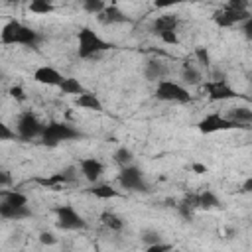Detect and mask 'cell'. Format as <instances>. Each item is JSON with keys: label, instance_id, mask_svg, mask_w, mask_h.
Masks as SVG:
<instances>
[{"label": "cell", "instance_id": "19", "mask_svg": "<svg viewBox=\"0 0 252 252\" xmlns=\"http://www.w3.org/2000/svg\"><path fill=\"white\" fill-rule=\"evenodd\" d=\"M59 91L63 93V94H83V93H87L85 91V87L79 83V79H75V77H63V81L59 83Z\"/></svg>", "mask_w": 252, "mask_h": 252}, {"label": "cell", "instance_id": "35", "mask_svg": "<svg viewBox=\"0 0 252 252\" xmlns=\"http://www.w3.org/2000/svg\"><path fill=\"white\" fill-rule=\"evenodd\" d=\"M224 8H230V10H248V2L246 0H230L224 4Z\"/></svg>", "mask_w": 252, "mask_h": 252}, {"label": "cell", "instance_id": "38", "mask_svg": "<svg viewBox=\"0 0 252 252\" xmlns=\"http://www.w3.org/2000/svg\"><path fill=\"white\" fill-rule=\"evenodd\" d=\"M169 250H171V246H169V244H163V242L152 244V246L146 248V252H169Z\"/></svg>", "mask_w": 252, "mask_h": 252}, {"label": "cell", "instance_id": "13", "mask_svg": "<svg viewBox=\"0 0 252 252\" xmlns=\"http://www.w3.org/2000/svg\"><path fill=\"white\" fill-rule=\"evenodd\" d=\"M33 81H35V83H39V85L59 87V83L63 81V75H61L57 69L43 65V67H37V69L33 71Z\"/></svg>", "mask_w": 252, "mask_h": 252}, {"label": "cell", "instance_id": "21", "mask_svg": "<svg viewBox=\"0 0 252 252\" xmlns=\"http://www.w3.org/2000/svg\"><path fill=\"white\" fill-rule=\"evenodd\" d=\"M222 207V203H220V199L213 193V191H203V193H199V209H205V211H209V209H220Z\"/></svg>", "mask_w": 252, "mask_h": 252}, {"label": "cell", "instance_id": "24", "mask_svg": "<svg viewBox=\"0 0 252 252\" xmlns=\"http://www.w3.org/2000/svg\"><path fill=\"white\" fill-rule=\"evenodd\" d=\"M91 193H93L96 199H116V197H120V191H118V189H114V187H110V185H104V183L93 185V187H91Z\"/></svg>", "mask_w": 252, "mask_h": 252}, {"label": "cell", "instance_id": "45", "mask_svg": "<svg viewBox=\"0 0 252 252\" xmlns=\"http://www.w3.org/2000/svg\"><path fill=\"white\" fill-rule=\"evenodd\" d=\"M94 252H100V250H94Z\"/></svg>", "mask_w": 252, "mask_h": 252}, {"label": "cell", "instance_id": "22", "mask_svg": "<svg viewBox=\"0 0 252 252\" xmlns=\"http://www.w3.org/2000/svg\"><path fill=\"white\" fill-rule=\"evenodd\" d=\"M181 79L187 83V85H199L203 75L197 67H193L191 63H183V69H181Z\"/></svg>", "mask_w": 252, "mask_h": 252}, {"label": "cell", "instance_id": "1", "mask_svg": "<svg viewBox=\"0 0 252 252\" xmlns=\"http://www.w3.org/2000/svg\"><path fill=\"white\" fill-rule=\"evenodd\" d=\"M41 41V35L32 30L30 26L18 22V20H8L2 30H0V43L2 45H28V47H37Z\"/></svg>", "mask_w": 252, "mask_h": 252}, {"label": "cell", "instance_id": "10", "mask_svg": "<svg viewBox=\"0 0 252 252\" xmlns=\"http://www.w3.org/2000/svg\"><path fill=\"white\" fill-rule=\"evenodd\" d=\"M77 179V169L75 167H65L63 171H57L49 177H35L33 181L45 189H51V191H59L63 185L67 183H73Z\"/></svg>", "mask_w": 252, "mask_h": 252}, {"label": "cell", "instance_id": "33", "mask_svg": "<svg viewBox=\"0 0 252 252\" xmlns=\"http://www.w3.org/2000/svg\"><path fill=\"white\" fill-rule=\"evenodd\" d=\"M181 203L195 211V209H199V195H197V193H189V195H185V199H183Z\"/></svg>", "mask_w": 252, "mask_h": 252}, {"label": "cell", "instance_id": "17", "mask_svg": "<svg viewBox=\"0 0 252 252\" xmlns=\"http://www.w3.org/2000/svg\"><path fill=\"white\" fill-rule=\"evenodd\" d=\"M224 118L230 120V122H234V124L248 126L252 122V110L248 106H232V108H228V114Z\"/></svg>", "mask_w": 252, "mask_h": 252}, {"label": "cell", "instance_id": "41", "mask_svg": "<svg viewBox=\"0 0 252 252\" xmlns=\"http://www.w3.org/2000/svg\"><path fill=\"white\" fill-rule=\"evenodd\" d=\"M191 169H193L195 173H207V165H203V163H193Z\"/></svg>", "mask_w": 252, "mask_h": 252}, {"label": "cell", "instance_id": "4", "mask_svg": "<svg viewBox=\"0 0 252 252\" xmlns=\"http://www.w3.org/2000/svg\"><path fill=\"white\" fill-rule=\"evenodd\" d=\"M156 98L159 100H165V102H191V94L189 91L175 83V81H169V79H161L158 81V87H156Z\"/></svg>", "mask_w": 252, "mask_h": 252}, {"label": "cell", "instance_id": "6", "mask_svg": "<svg viewBox=\"0 0 252 252\" xmlns=\"http://www.w3.org/2000/svg\"><path fill=\"white\" fill-rule=\"evenodd\" d=\"M57 215V226L63 230H83L87 228V220L73 205H61L55 209Z\"/></svg>", "mask_w": 252, "mask_h": 252}, {"label": "cell", "instance_id": "28", "mask_svg": "<svg viewBox=\"0 0 252 252\" xmlns=\"http://www.w3.org/2000/svg\"><path fill=\"white\" fill-rule=\"evenodd\" d=\"M104 8H106V4L102 0H85L83 2V10L89 14H94V16H98Z\"/></svg>", "mask_w": 252, "mask_h": 252}, {"label": "cell", "instance_id": "15", "mask_svg": "<svg viewBox=\"0 0 252 252\" xmlns=\"http://www.w3.org/2000/svg\"><path fill=\"white\" fill-rule=\"evenodd\" d=\"M98 22L100 24H104V26H112V24H124V22H128V16L116 6V4H112V6H106L98 16Z\"/></svg>", "mask_w": 252, "mask_h": 252}, {"label": "cell", "instance_id": "20", "mask_svg": "<svg viewBox=\"0 0 252 252\" xmlns=\"http://www.w3.org/2000/svg\"><path fill=\"white\" fill-rule=\"evenodd\" d=\"M144 75H146L148 81H158V79L161 81L163 75H165V67H163V63H159L156 59H150L144 67Z\"/></svg>", "mask_w": 252, "mask_h": 252}, {"label": "cell", "instance_id": "25", "mask_svg": "<svg viewBox=\"0 0 252 252\" xmlns=\"http://www.w3.org/2000/svg\"><path fill=\"white\" fill-rule=\"evenodd\" d=\"M2 195H4V203L12 207H28V197L20 191H2Z\"/></svg>", "mask_w": 252, "mask_h": 252}, {"label": "cell", "instance_id": "7", "mask_svg": "<svg viewBox=\"0 0 252 252\" xmlns=\"http://www.w3.org/2000/svg\"><path fill=\"white\" fill-rule=\"evenodd\" d=\"M197 128H199L201 134H215V132H224V130H234V128H248V126L234 124V122L226 120L220 112H211V114H207L205 118L199 120Z\"/></svg>", "mask_w": 252, "mask_h": 252}, {"label": "cell", "instance_id": "31", "mask_svg": "<svg viewBox=\"0 0 252 252\" xmlns=\"http://www.w3.org/2000/svg\"><path fill=\"white\" fill-rule=\"evenodd\" d=\"M142 242H146L148 246L159 244V242H161V236H159V232H156V230H144V232H142Z\"/></svg>", "mask_w": 252, "mask_h": 252}, {"label": "cell", "instance_id": "42", "mask_svg": "<svg viewBox=\"0 0 252 252\" xmlns=\"http://www.w3.org/2000/svg\"><path fill=\"white\" fill-rule=\"evenodd\" d=\"M242 191H244V193H250V191H252V177H248V179L244 181V185H242Z\"/></svg>", "mask_w": 252, "mask_h": 252}, {"label": "cell", "instance_id": "27", "mask_svg": "<svg viewBox=\"0 0 252 252\" xmlns=\"http://www.w3.org/2000/svg\"><path fill=\"white\" fill-rule=\"evenodd\" d=\"M132 159H134V154H132L126 146H122V148H118V150L114 152V161H116V163H120L122 167L132 165Z\"/></svg>", "mask_w": 252, "mask_h": 252}, {"label": "cell", "instance_id": "23", "mask_svg": "<svg viewBox=\"0 0 252 252\" xmlns=\"http://www.w3.org/2000/svg\"><path fill=\"white\" fill-rule=\"evenodd\" d=\"M100 220H102V224H104L108 230L118 232V230H122V228H124V220H122L118 215H114L112 211H104V213L100 215Z\"/></svg>", "mask_w": 252, "mask_h": 252}, {"label": "cell", "instance_id": "12", "mask_svg": "<svg viewBox=\"0 0 252 252\" xmlns=\"http://www.w3.org/2000/svg\"><path fill=\"white\" fill-rule=\"evenodd\" d=\"M79 167H81L83 177H85L87 181H91V183L98 181L100 175L104 173V165H102V161L96 159V158H85V159H81V161H79Z\"/></svg>", "mask_w": 252, "mask_h": 252}, {"label": "cell", "instance_id": "44", "mask_svg": "<svg viewBox=\"0 0 252 252\" xmlns=\"http://www.w3.org/2000/svg\"><path fill=\"white\" fill-rule=\"evenodd\" d=\"M169 252H179V250H173V248H171V250H169Z\"/></svg>", "mask_w": 252, "mask_h": 252}, {"label": "cell", "instance_id": "11", "mask_svg": "<svg viewBox=\"0 0 252 252\" xmlns=\"http://www.w3.org/2000/svg\"><path fill=\"white\" fill-rule=\"evenodd\" d=\"M205 91H207V96L211 100H230V98H236L238 93L224 81V79H215V81H207L205 83Z\"/></svg>", "mask_w": 252, "mask_h": 252}, {"label": "cell", "instance_id": "9", "mask_svg": "<svg viewBox=\"0 0 252 252\" xmlns=\"http://www.w3.org/2000/svg\"><path fill=\"white\" fill-rule=\"evenodd\" d=\"M250 10H230V8H220L213 14V22L219 28H232L236 24H244L246 20H250Z\"/></svg>", "mask_w": 252, "mask_h": 252}, {"label": "cell", "instance_id": "37", "mask_svg": "<svg viewBox=\"0 0 252 252\" xmlns=\"http://www.w3.org/2000/svg\"><path fill=\"white\" fill-rule=\"evenodd\" d=\"M177 209H179V213H181V217H183L185 220H193V213H195L193 209H189V207H187V205H183V203H179V205H177Z\"/></svg>", "mask_w": 252, "mask_h": 252}, {"label": "cell", "instance_id": "46", "mask_svg": "<svg viewBox=\"0 0 252 252\" xmlns=\"http://www.w3.org/2000/svg\"><path fill=\"white\" fill-rule=\"evenodd\" d=\"M0 77H2V73H0Z\"/></svg>", "mask_w": 252, "mask_h": 252}, {"label": "cell", "instance_id": "29", "mask_svg": "<svg viewBox=\"0 0 252 252\" xmlns=\"http://www.w3.org/2000/svg\"><path fill=\"white\" fill-rule=\"evenodd\" d=\"M195 59H197V63L201 65V67H211V55H209V49L207 47H203V45H197L195 47Z\"/></svg>", "mask_w": 252, "mask_h": 252}, {"label": "cell", "instance_id": "5", "mask_svg": "<svg viewBox=\"0 0 252 252\" xmlns=\"http://www.w3.org/2000/svg\"><path fill=\"white\" fill-rule=\"evenodd\" d=\"M43 126L39 122V118L32 112V110H26L18 116V122H16V134L20 140H33L37 136H41L43 132Z\"/></svg>", "mask_w": 252, "mask_h": 252}, {"label": "cell", "instance_id": "26", "mask_svg": "<svg viewBox=\"0 0 252 252\" xmlns=\"http://www.w3.org/2000/svg\"><path fill=\"white\" fill-rule=\"evenodd\" d=\"M55 10V6L47 0H32L30 2V12L33 14H51Z\"/></svg>", "mask_w": 252, "mask_h": 252}, {"label": "cell", "instance_id": "14", "mask_svg": "<svg viewBox=\"0 0 252 252\" xmlns=\"http://www.w3.org/2000/svg\"><path fill=\"white\" fill-rule=\"evenodd\" d=\"M177 26H179V16L177 14H163V16H158L154 22H152V32L154 33H165V32H177Z\"/></svg>", "mask_w": 252, "mask_h": 252}, {"label": "cell", "instance_id": "36", "mask_svg": "<svg viewBox=\"0 0 252 252\" xmlns=\"http://www.w3.org/2000/svg\"><path fill=\"white\" fill-rule=\"evenodd\" d=\"M10 96L12 98H16V100H26V93H24V89L20 87V85H14V87H10Z\"/></svg>", "mask_w": 252, "mask_h": 252}, {"label": "cell", "instance_id": "39", "mask_svg": "<svg viewBox=\"0 0 252 252\" xmlns=\"http://www.w3.org/2000/svg\"><path fill=\"white\" fill-rule=\"evenodd\" d=\"M10 183H12L10 173H8V171H4V169H0V187H6V185H10Z\"/></svg>", "mask_w": 252, "mask_h": 252}, {"label": "cell", "instance_id": "3", "mask_svg": "<svg viewBox=\"0 0 252 252\" xmlns=\"http://www.w3.org/2000/svg\"><path fill=\"white\" fill-rule=\"evenodd\" d=\"M41 144L43 146H57V144H61V142H71V140H77V138H83V134L77 130V128H73L71 124H67V122H57V120H53V122H47L45 126H43V132H41Z\"/></svg>", "mask_w": 252, "mask_h": 252}, {"label": "cell", "instance_id": "40", "mask_svg": "<svg viewBox=\"0 0 252 252\" xmlns=\"http://www.w3.org/2000/svg\"><path fill=\"white\" fill-rule=\"evenodd\" d=\"M244 33H246V37H248V39L252 37V18L244 22Z\"/></svg>", "mask_w": 252, "mask_h": 252}, {"label": "cell", "instance_id": "8", "mask_svg": "<svg viewBox=\"0 0 252 252\" xmlns=\"http://www.w3.org/2000/svg\"><path fill=\"white\" fill-rule=\"evenodd\" d=\"M118 183L124 189H128V191H144V193L150 191L148 185H146V181H144V173L136 165L122 167L120 173H118Z\"/></svg>", "mask_w": 252, "mask_h": 252}, {"label": "cell", "instance_id": "18", "mask_svg": "<svg viewBox=\"0 0 252 252\" xmlns=\"http://www.w3.org/2000/svg\"><path fill=\"white\" fill-rule=\"evenodd\" d=\"M75 104L79 106V108H89V110H102V102L98 100V96L96 94H93V93H83V94H79L77 98H75Z\"/></svg>", "mask_w": 252, "mask_h": 252}, {"label": "cell", "instance_id": "32", "mask_svg": "<svg viewBox=\"0 0 252 252\" xmlns=\"http://www.w3.org/2000/svg\"><path fill=\"white\" fill-rule=\"evenodd\" d=\"M39 242H41L43 246H53V244H57V236H55L53 232L43 230V232L39 234Z\"/></svg>", "mask_w": 252, "mask_h": 252}, {"label": "cell", "instance_id": "16", "mask_svg": "<svg viewBox=\"0 0 252 252\" xmlns=\"http://www.w3.org/2000/svg\"><path fill=\"white\" fill-rule=\"evenodd\" d=\"M32 217V209L30 207H12L8 203H0V219L4 220H22Z\"/></svg>", "mask_w": 252, "mask_h": 252}, {"label": "cell", "instance_id": "43", "mask_svg": "<svg viewBox=\"0 0 252 252\" xmlns=\"http://www.w3.org/2000/svg\"><path fill=\"white\" fill-rule=\"evenodd\" d=\"M156 6L158 8H167V6H171V2H156Z\"/></svg>", "mask_w": 252, "mask_h": 252}, {"label": "cell", "instance_id": "2", "mask_svg": "<svg viewBox=\"0 0 252 252\" xmlns=\"http://www.w3.org/2000/svg\"><path fill=\"white\" fill-rule=\"evenodd\" d=\"M77 41H79V47H77V53L81 59H91V57H96L98 53L102 51H108L112 47V43L104 41L93 28L89 26H83L79 32H77Z\"/></svg>", "mask_w": 252, "mask_h": 252}, {"label": "cell", "instance_id": "30", "mask_svg": "<svg viewBox=\"0 0 252 252\" xmlns=\"http://www.w3.org/2000/svg\"><path fill=\"white\" fill-rule=\"evenodd\" d=\"M8 140H18V134L2 120V116H0V142H8Z\"/></svg>", "mask_w": 252, "mask_h": 252}, {"label": "cell", "instance_id": "34", "mask_svg": "<svg viewBox=\"0 0 252 252\" xmlns=\"http://www.w3.org/2000/svg\"><path fill=\"white\" fill-rule=\"evenodd\" d=\"M159 37H161L163 43H169V45H177L179 43L177 32H165V33H159Z\"/></svg>", "mask_w": 252, "mask_h": 252}]
</instances>
